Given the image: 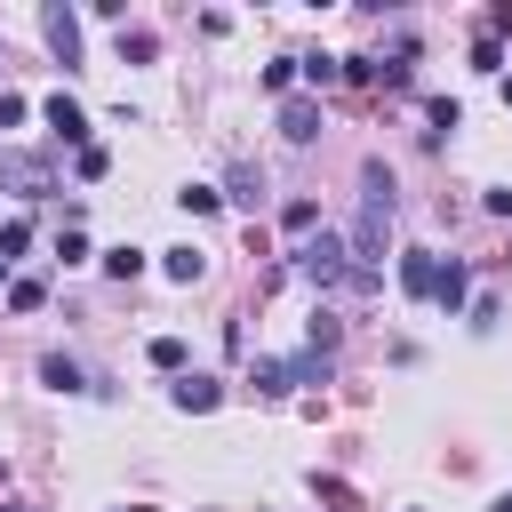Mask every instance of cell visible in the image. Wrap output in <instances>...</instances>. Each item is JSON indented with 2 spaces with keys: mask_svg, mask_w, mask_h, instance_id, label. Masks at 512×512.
<instances>
[{
  "mask_svg": "<svg viewBox=\"0 0 512 512\" xmlns=\"http://www.w3.org/2000/svg\"><path fill=\"white\" fill-rule=\"evenodd\" d=\"M296 272H304L312 288H344V280H352V248L320 224V240H304V248H296Z\"/></svg>",
  "mask_w": 512,
  "mask_h": 512,
  "instance_id": "cell-1",
  "label": "cell"
},
{
  "mask_svg": "<svg viewBox=\"0 0 512 512\" xmlns=\"http://www.w3.org/2000/svg\"><path fill=\"white\" fill-rule=\"evenodd\" d=\"M168 400H176L184 416H208V408H224V384H216V376H176Z\"/></svg>",
  "mask_w": 512,
  "mask_h": 512,
  "instance_id": "cell-2",
  "label": "cell"
},
{
  "mask_svg": "<svg viewBox=\"0 0 512 512\" xmlns=\"http://www.w3.org/2000/svg\"><path fill=\"white\" fill-rule=\"evenodd\" d=\"M40 32H48V48H56L64 64H80V16H72V8H40Z\"/></svg>",
  "mask_w": 512,
  "mask_h": 512,
  "instance_id": "cell-3",
  "label": "cell"
},
{
  "mask_svg": "<svg viewBox=\"0 0 512 512\" xmlns=\"http://www.w3.org/2000/svg\"><path fill=\"white\" fill-rule=\"evenodd\" d=\"M40 120L56 128V144H88V112H80L72 96H48V104H40Z\"/></svg>",
  "mask_w": 512,
  "mask_h": 512,
  "instance_id": "cell-4",
  "label": "cell"
},
{
  "mask_svg": "<svg viewBox=\"0 0 512 512\" xmlns=\"http://www.w3.org/2000/svg\"><path fill=\"white\" fill-rule=\"evenodd\" d=\"M0 176H8L24 200H40V192H48V160H32V152H0Z\"/></svg>",
  "mask_w": 512,
  "mask_h": 512,
  "instance_id": "cell-5",
  "label": "cell"
},
{
  "mask_svg": "<svg viewBox=\"0 0 512 512\" xmlns=\"http://www.w3.org/2000/svg\"><path fill=\"white\" fill-rule=\"evenodd\" d=\"M400 288H408V296H432V288H440V256H432V248H400Z\"/></svg>",
  "mask_w": 512,
  "mask_h": 512,
  "instance_id": "cell-6",
  "label": "cell"
},
{
  "mask_svg": "<svg viewBox=\"0 0 512 512\" xmlns=\"http://www.w3.org/2000/svg\"><path fill=\"white\" fill-rule=\"evenodd\" d=\"M280 136H288V144H312V136H320V104H312V96H288V104H280Z\"/></svg>",
  "mask_w": 512,
  "mask_h": 512,
  "instance_id": "cell-7",
  "label": "cell"
},
{
  "mask_svg": "<svg viewBox=\"0 0 512 512\" xmlns=\"http://www.w3.org/2000/svg\"><path fill=\"white\" fill-rule=\"evenodd\" d=\"M40 384H48V392H96V384H88V368H80V360H64V352H48V360H40Z\"/></svg>",
  "mask_w": 512,
  "mask_h": 512,
  "instance_id": "cell-8",
  "label": "cell"
},
{
  "mask_svg": "<svg viewBox=\"0 0 512 512\" xmlns=\"http://www.w3.org/2000/svg\"><path fill=\"white\" fill-rule=\"evenodd\" d=\"M464 296H472V272H464V264L448 256V264H440V288H432V304H440V312H456Z\"/></svg>",
  "mask_w": 512,
  "mask_h": 512,
  "instance_id": "cell-9",
  "label": "cell"
},
{
  "mask_svg": "<svg viewBox=\"0 0 512 512\" xmlns=\"http://www.w3.org/2000/svg\"><path fill=\"white\" fill-rule=\"evenodd\" d=\"M160 272H168L176 288H192V280L208 272V256H200V248H168V256H160Z\"/></svg>",
  "mask_w": 512,
  "mask_h": 512,
  "instance_id": "cell-10",
  "label": "cell"
},
{
  "mask_svg": "<svg viewBox=\"0 0 512 512\" xmlns=\"http://www.w3.org/2000/svg\"><path fill=\"white\" fill-rule=\"evenodd\" d=\"M312 224H320V200H288V208H280V232H288V240H312Z\"/></svg>",
  "mask_w": 512,
  "mask_h": 512,
  "instance_id": "cell-11",
  "label": "cell"
},
{
  "mask_svg": "<svg viewBox=\"0 0 512 512\" xmlns=\"http://www.w3.org/2000/svg\"><path fill=\"white\" fill-rule=\"evenodd\" d=\"M336 344H344V328H336L328 312H312V320H304V352H320V360H328Z\"/></svg>",
  "mask_w": 512,
  "mask_h": 512,
  "instance_id": "cell-12",
  "label": "cell"
},
{
  "mask_svg": "<svg viewBox=\"0 0 512 512\" xmlns=\"http://www.w3.org/2000/svg\"><path fill=\"white\" fill-rule=\"evenodd\" d=\"M264 400H280V392H296V376H288V360H256V376H248Z\"/></svg>",
  "mask_w": 512,
  "mask_h": 512,
  "instance_id": "cell-13",
  "label": "cell"
},
{
  "mask_svg": "<svg viewBox=\"0 0 512 512\" xmlns=\"http://www.w3.org/2000/svg\"><path fill=\"white\" fill-rule=\"evenodd\" d=\"M176 208H184V216H216V208H224V192H208V184H184V192H176Z\"/></svg>",
  "mask_w": 512,
  "mask_h": 512,
  "instance_id": "cell-14",
  "label": "cell"
},
{
  "mask_svg": "<svg viewBox=\"0 0 512 512\" xmlns=\"http://www.w3.org/2000/svg\"><path fill=\"white\" fill-rule=\"evenodd\" d=\"M8 304H16V312H40V304H48V280H32V272L8 280Z\"/></svg>",
  "mask_w": 512,
  "mask_h": 512,
  "instance_id": "cell-15",
  "label": "cell"
},
{
  "mask_svg": "<svg viewBox=\"0 0 512 512\" xmlns=\"http://www.w3.org/2000/svg\"><path fill=\"white\" fill-rule=\"evenodd\" d=\"M144 352H152V368H168V376H184V336H152Z\"/></svg>",
  "mask_w": 512,
  "mask_h": 512,
  "instance_id": "cell-16",
  "label": "cell"
},
{
  "mask_svg": "<svg viewBox=\"0 0 512 512\" xmlns=\"http://www.w3.org/2000/svg\"><path fill=\"white\" fill-rule=\"evenodd\" d=\"M224 200H240V208H256V200H264V176H256V168H232V192H224Z\"/></svg>",
  "mask_w": 512,
  "mask_h": 512,
  "instance_id": "cell-17",
  "label": "cell"
},
{
  "mask_svg": "<svg viewBox=\"0 0 512 512\" xmlns=\"http://www.w3.org/2000/svg\"><path fill=\"white\" fill-rule=\"evenodd\" d=\"M104 272H112V280H136V272H144V248H104Z\"/></svg>",
  "mask_w": 512,
  "mask_h": 512,
  "instance_id": "cell-18",
  "label": "cell"
},
{
  "mask_svg": "<svg viewBox=\"0 0 512 512\" xmlns=\"http://www.w3.org/2000/svg\"><path fill=\"white\" fill-rule=\"evenodd\" d=\"M288 376H296V384H328V360H320V352H296Z\"/></svg>",
  "mask_w": 512,
  "mask_h": 512,
  "instance_id": "cell-19",
  "label": "cell"
},
{
  "mask_svg": "<svg viewBox=\"0 0 512 512\" xmlns=\"http://www.w3.org/2000/svg\"><path fill=\"white\" fill-rule=\"evenodd\" d=\"M24 240H32V224L16 216V224H0V272H8V256H24Z\"/></svg>",
  "mask_w": 512,
  "mask_h": 512,
  "instance_id": "cell-20",
  "label": "cell"
},
{
  "mask_svg": "<svg viewBox=\"0 0 512 512\" xmlns=\"http://www.w3.org/2000/svg\"><path fill=\"white\" fill-rule=\"evenodd\" d=\"M264 88H272V96H288V88H296V56H280V64H264Z\"/></svg>",
  "mask_w": 512,
  "mask_h": 512,
  "instance_id": "cell-21",
  "label": "cell"
},
{
  "mask_svg": "<svg viewBox=\"0 0 512 512\" xmlns=\"http://www.w3.org/2000/svg\"><path fill=\"white\" fill-rule=\"evenodd\" d=\"M72 168H80V176H88V184H96V176H104V168H112V152H104V144H80V160H72Z\"/></svg>",
  "mask_w": 512,
  "mask_h": 512,
  "instance_id": "cell-22",
  "label": "cell"
},
{
  "mask_svg": "<svg viewBox=\"0 0 512 512\" xmlns=\"http://www.w3.org/2000/svg\"><path fill=\"white\" fill-rule=\"evenodd\" d=\"M152 48H160L152 32H120V56H136V64H152Z\"/></svg>",
  "mask_w": 512,
  "mask_h": 512,
  "instance_id": "cell-23",
  "label": "cell"
},
{
  "mask_svg": "<svg viewBox=\"0 0 512 512\" xmlns=\"http://www.w3.org/2000/svg\"><path fill=\"white\" fill-rule=\"evenodd\" d=\"M456 120H464V112H456V104H448V96H432V144H440V136H448V128H456Z\"/></svg>",
  "mask_w": 512,
  "mask_h": 512,
  "instance_id": "cell-24",
  "label": "cell"
},
{
  "mask_svg": "<svg viewBox=\"0 0 512 512\" xmlns=\"http://www.w3.org/2000/svg\"><path fill=\"white\" fill-rule=\"evenodd\" d=\"M488 216H512V184H496V192H488Z\"/></svg>",
  "mask_w": 512,
  "mask_h": 512,
  "instance_id": "cell-25",
  "label": "cell"
},
{
  "mask_svg": "<svg viewBox=\"0 0 512 512\" xmlns=\"http://www.w3.org/2000/svg\"><path fill=\"white\" fill-rule=\"evenodd\" d=\"M488 512H512V496H496V504H488Z\"/></svg>",
  "mask_w": 512,
  "mask_h": 512,
  "instance_id": "cell-26",
  "label": "cell"
},
{
  "mask_svg": "<svg viewBox=\"0 0 512 512\" xmlns=\"http://www.w3.org/2000/svg\"><path fill=\"white\" fill-rule=\"evenodd\" d=\"M504 104H512V80H504Z\"/></svg>",
  "mask_w": 512,
  "mask_h": 512,
  "instance_id": "cell-27",
  "label": "cell"
},
{
  "mask_svg": "<svg viewBox=\"0 0 512 512\" xmlns=\"http://www.w3.org/2000/svg\"><path fill=\"white\" fill-rule=\"evenodd\" d=\"M0 512H24V504H0Z\"/></svg>",
  "mask_w": 512,
  "mask_h": 512,
  "instance_id": "cell-28",
  "label": "cell"
},
{
  "mask_svg": "<svg viewBox=\"0 0 512 512\" xmlns=\"http://www.w3.org/2000/svg\"><path fill=\"white\" fill-rule=\"evenodd\" d=\"M128 512H152V504H128Z\"/></svg>",
  "mask_w": 512,
  "mask_h": 512,
  "instance_id": "cell-29",
  "label": "cell"
}]
</instances>
